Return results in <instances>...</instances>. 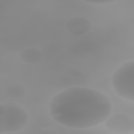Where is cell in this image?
<instances>
[{"mask_svg":"<svg viewBox=\"0 0 134 134\" xmlns=\"http://www.w3.org/2000/svg\"><path fill=\"white\" fill-rule=\"evenodd\" d=\"M111 83L115 92L128 101L134 100V62H124L113 74Z\"/></svg>","mask_w":134,"mask_h":134,"instance_id":"cell-3","label":"cell"},{"mask_svg":"<svg viewBox=\"0 0 134 134\" xmlns=\"http://www.w3.org/2000/svg\"><path fill=\"white\" fill-rule=\"evenodd\" d=\"M65 29L70 34L74 35H82L88 33L92 28V23L83 17H73L67 20Z\"/></svg>","mask_w":134,"mask_h":134,"instance_id":"cell-5","label":"cell"},{"mask_svg":"<svg viewBox=\"0 0 134 134\" xmlns=\"http://www.w3.org/2000/svg\"><path fill=\"white\" fill-rule=\"evenodd\" d=\"M115 1L113 0H102V1H85L87 3L98 4H107L111 3H114Z\"/></svg>","mask_w":134,"mask_h":134,"instance_id":"cell-8","label":"cell"},{"mask_svg":"<svg viewBox=\"0 0 134 134\" xmlns=\"http://www.w3.org/2000/svg\"><path fill=\"white\" fill-rule=\"evenodd\" d=\"M105 128L113 132L130 134L134 132V119L124 113L110 115L104 122Z\"/></svg>","mask_w":134,"mask_h":134,"instance_id":"cell-4","label":"cell"},{"mask_svg":"<svg viewBox=\"0 0 134 134\" xmlns=\"http://www.w3.org/2000/svg\"><path fill=\"white\" fill-rule=\"evenodd\" d=\"M19 57L24 62L29 64H34L39 62L41 60L42 53L37 48L28 47L21 51Z\"/></svg>","mask_w":134,"mask_h":134,"instance_id":"cell-6","label":"cell"},{"mask_svg":"<svg viewBox=\"0 0 134 134\" xmlns=\"http://www.w3.org/2000/svg\"><path fill=\"white\" fill-rule=\"evenodd\" d=\"M29 120L28 113L13 103L0 104V133L16 132L22 130Z\"/></svg>","mask_w":134,"mask_h":134,"instance_id":"cell-2","label":"cell"},{"mask_svg":"<svg viewBox=\"0 0 134 134\" xmlns=\"http://www.w3.org/2000/svg\"><path fill=\"white\" fill-rule=\"evenodd\" d=\"M76 71V70H75V71ZM71 74L72 75V76H79L80 75V71L77 70V71L75 72V70H72L71 71Z\"/></svg>","mask_w":134,"mask_h":134,"instance_id":"cell-9","label":"cell"},{"mask_svg":"<svg viewBox=\"0 0 134 134\" xmlns=\"http://www.w3.org/2000/svg\"><path fill=\"white\" fill-rule=\"evenodd\" d=\"M5 93L8 96L17 98L24 96L26 94V90L22 85L15 84L7 86Z\"/></svg>","mask_w":134,"mask_h":134,"instance_id":"cell-7","label":"cell"},{"mask_svg":"<svg viewBox=\"0 0 134 134\" xmlns=\"http://www.w3.org/2000/svg\"><path fill=\"white\" fill-rule=\"evenodd\" d=\"M108 97L98 90L76 86L66 88L51 98L49 113L57 122L70 128L87 129L105 122L112 111Z\"/></svg>","mask_w":134,"mask_h":134,"instance_id":"cell-1","label":"cell"}]
</instances>
